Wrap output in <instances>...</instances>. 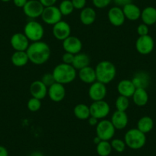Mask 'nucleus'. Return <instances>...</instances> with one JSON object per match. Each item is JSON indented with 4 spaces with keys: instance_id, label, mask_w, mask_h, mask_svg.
Instances as JSON below:
<instances>
[{
    "instance_id": "nucleus-14",
    "label": "nucleus",
    "mask_w": 156,
    "mask_h": 156,
    "mask_svg": "<svg viewBox=\"0 0 156 156\" xmlns=\"http://www.w3.org/2000/svg\"><path fill=\"white\" fill-rule=\"evenodd\" d=\"M52 34L57 40L63 41L67 37L71 35L70 25L65 21H60L59 22L53 25Z\"/></svg>"
},
{
    "instance_id": "nucleus-21",
    "label": "nucleus",
    "mask_w": 156,
    "mask_h": 156,
    "mask_svg": "<svg viewBox=\"0 0 156 156\" xmlns=\"http://www.w3.org/2000/svg\"><path fill=\"white\" fill-rule=\"evenodd\" d=\"M122 9L124 15H125L126 19L134 22V21H137L140 19L142 10L137 5L134 4L133 2L124 5L123 7H122Z\"/></svg>"
},
{
    "instance_id": "nucleus-28",
    "label": "nucleus",
    "mask_w": 156,
    "mask_h": 156,
    "mask_svg": "<svg viewBox=\"0 0 156 156\" xmlns=\"http://www.w3.org/2000/svg\"><path fill=\"white\" fill-rule=\"evenodd\" d=\"M73 114L75 117L80 120H86L90 116V106L84 103H78L73 108Z\"/></svg>"
},
{
    "instance_id": "nucleus-8",
    "label": "nucleus",
    "mask_w": 156,
    "mask_h": 156,
    "mask_svg": "<svg viewBox=\"0 0 156 156\" xmlns=\"http://www.w3.org/2000/svg\"><path fill=\"white\" fill-rule=\"evenodd\" d=\"M136 49L139 54L142 55H148L153 51L154 48V41L149 34L145 36H139L136 41Z\"/></svg>"
},
{
    "instance_id": "nucleus-10",
    "label": "nucleus",
    "mask_w": 156,
    "mask_h": 156,
    "mask_svg": "<svg viewBox=\"0 0 156 156\" xmlns=\"http://www.w3.org/2000/svg\"><path fill=\"white\" fill-rule=\"evenodd\" d=\"M41 17L44 23L53 26L54 25L62 20L63 16L58 7L53 5V6L45 7Z\"/></svg>"
},
{
    "instance_id": "nucleus-41",
    "label": "nucleus",
    "mask_w": 156,
    "mask_h": 156,
    "mask_svg": "<svg viewBox=\"0 0 156 156\" xmlns=\"http://www.w3.org/2000/svg\"><path fill=\"white\" fill-rule=\"evenodd\" d=\"M116 6L123 7L124 5L133 2V0H112Z\"/></svg>"
},
{
    "instance_id": "nucleus-4",
    "label": "nucleus",
    "mask_w": 156,
    "mask_h": 156,
    "mask_svg": "<svg viewBox=\"0 0 156 156\" xmlns=\"http://www.w3.org/2000/svg\"><path fill=\"white\" fill-rule=\"evenodd\" d=\"M146 134L141 132L137 128L130 129L124 136V141L127 147L133 150L143 148L146 143Z\"/></svg>"
},
{
    "instance_id": "nucleus-30",
    "label": "nucleus",
    "mask_w": 156,
    "mask_h": 156,
    "mask_svg": "<svg viewBox=\"0 0 156 156\" xmlns=\"http://www.w3.org/2000/svg\"><path fill=\"white\" fill-rule=\"evenodd\" d=\"M97 152L99 156H109L112 151L109 141H100L97 145Z\"/></svg>"
},
{
    "instance_id": "nucleus-6",
    "label": "nucleus",
    "mask_w": 156,
    "mask_h": 156,
    "mask_svg": "<svg viewBox=\"0 0 156 156\" xmlns=\"http://www.w3.org/2000/svg\"><path fill=\"white\" fill-rule=\"evenodd\" d=\"M115 129L110 120L103 119L99 121L96 126V134L101 140L109 141L113 139L115 133Z\"/></svg>"
},
{
    "instance_id": "nucleus-12",
    "label": "nucleus",
    "mask_w": 156,
    "mask_h": 156,
    "mask_svg": "<svg viewBox=\"0 0 156 156\" xmlns=\"http://www.w3.org/2000/svg\"><path fill=\"white\" fill-rule=\"evenodd\" d=\"M62 48L65 52L76 55L81 52L83 43L79 37L70 35L62 41Z\"/></svg>"
},
{
    "instance_id": "nucleus-44",
    "label": "nucleus",
    "mask_w": 156,
    "mask_h": 156,
    "mask_svg": "<svg viewBox=\"0 0 156 156\" xmlns=\"http://www.w3.org/2000/svg\"><path fill=\"white\" fill-rule=\"evenodd\" d=\"M0 156H9L8 150L2 145H0Z\"/></svg>"
},
{
    "instance_id": "nucleus-3",
    "label": "nucleus",
    "mask_w": 156,
    "mask_h": 156,
    "mask_svg": "<svg viewBox=\"0 0 156 156\" xmlns=\"http://www.w3.org/2000/svg\"><path fill=\"white\" fill-rule=\"evenodd\" d=\"M97 80L108 84L115 79L116 76V67L109 61H102L97 64L95 67Z\"/></svg>"
},
{
    "instance_id": "nucleus-24",
    "label": "nucleus",
    "mask_w": 156,
    "mask_h": 156,
    "mask_svg": "<svg viewBox=\"0 0 156 156\" xmlns=\"http://www.w3.org/2000/svg\"><path fill=\"white\" fill-rule=\"evenodd\" d=\"M142 23L148 26L154 25L156 23V9L153 6H147L142 10L141 17Z\"/></svg>"
},
{
    "instance_id": "nucleus-39",
    "label": "nucleus",
    "mask_w": 156,
    "mask_h": 156,
    "mask_svg": "<svg viewBox=\"0 0 156 156\" xmlns=\"http://www.w3.org/2000/svg\"><path fill=\"white\" fill-rule=\"evenodd\" d=\"M74 55L73 54L68 53V52H64V55H62V63L67 64H72L74 58Z\"/></svg>"
},
{
    "instance_id": "nucleus-33",
    "label": "nucleus",
    "mask_w": 156,
    "mask_h": 156,
    "mask_svg": "<svg viewBox=\"0 0 156 156\" xmlns=\"http://www.w3.org/2000/svg\"><path fill=\"white\" fill-rule=\"evenodd\" d=\"M110 143L112 149L118 153L123 152L126 148L125 141L120 139H112Z\"/></svg>"
},
{
    "instance_id": "nucleus-34",
    "label": "nucleus",
    "mask_w": 156,
    "mask_h": 156,
    "mask_svg": "<svg viewBox=\"0 0 156 156\" xmlns=\"http://www.w3.org/2000/svg\"><path fill=\"white\" fill-rule=\"evenodd\" d=\"M27 108L31 112H37L41 108V101L39 99L31 97L27 103Z\"/></svg>"
},
{
    "instance_id": "nucleus-9",
    "label": "nucleus",
    "mask_w": 156,
    "mask_h": 156,
    "mask_svg": "<svg viewBox=\"0 0 156 156\" xmlns=\"http://www.w3.org/2000/svg\"><path fill=\"white\" fill-rule=\"evenodd\" d=\"M44 7L39 2V0H28L23 7V12L28 19L34 20L41 17Z\"/></svg>"
},
{
    "instance_id": "nucleus-31",
    "label": "nucleus",
    "mask_w": 156,
    "mask_h": 156,
    "mask_svg": "<svg viewBox=\"0 0 156 156\" xmlns=\"http://www.w3.org/2000/svg\"><path fill=\"white\" fill-rule=\"evenodd\" d=\"M58 9L63 16H70L74 10L71 0H62L58 6Z\"/></svg>"
},
{
    "instance_id": "nucleus-23",
    "label": "nucleus",
    "mask_w": 156,
    "mask_h": 156,
    "mask_svg": "<svg viewBox=\"0 0 156 156\" xmlns=\"http://www.w3.org/2000/svg\"><path fill=\"white\" fill-rule=\"evenodd\" d=\"M97 19V12L96 10L92 7H85L80 10V20L83 25H93Z\"/></svg>"
},
{
    "instance_id": "nucleus-2",
    "label": "nucleus",
    "mask_w": 156,
    "mask_h": 156,
    "mask_svg": "<svg viewBox=\"0 0 156 156\" xmlns=\"http://www.w3.org/2000/svg\"><path fill=\"white\" fill-rule=\"evenodd\" d=\"M52 73L55 81L63 85L68 84L73 82L77 75L76 70L72 66V64L64 63H61L55 66Z\"/></svg>"
},
{
    "instance_id": "nucleus-19",
    "label": "nucleus",
    "mask_w": 156,
    "mask_h": 156,
    "mask_svg": "<svg viewBox=\"0 0 156 156\" xmlns=\"http://www.w3.org/2000/svg\"><path fill=\"white\" fill-rule=\"evenodd\" d=\"M131 80L136 88H142V89L146 90L150 84L151 78H150V75L146 71L140 70V71L136 72L133 75Z\"/></svg>"
},
{
    "instance_id": "nucleus-25",
    "label": "nucleus",
    "mask_w": 156,
    "mask_h": 156,
    "mask_svg": "<svg viewBox=\"0 0 156 156\" xmlns=\"http://www.w3.org/2000/svg\"><path fill=\"white\" fill-rule=\"evenodd\" d=\"M133 101L135 105L137 106H144L148 103V94L145 89H142V88H136L133 94Z\"/></svg>"
},
{
    "instance_id": "nucleus-29",
    "label": "nucleus",
    "mask_w": 156,
    "mask_h": 156,
    "mask_svg": "<svg viewBox=\"0 0 156 156\" xmlns=\"http://www.w3.org/2000/svg\"><path fill=\"white\" fill-rule=\"evenodd\" d=\"M29 61L26 51H15L11 57V62L17 67H22Z\"/></svg>"
},
{
    "instance_id": "nucleus-45",
    "label": "nucleus",
    "mask_w": 156,
    "mask_h": 156,
    "mask_svg": "<svg viewBox=\"0 0 156 156\" xmlns=\"http://www.w3.org/2000/svg\"><path fill=\"white\" fill-rule=\"evenodd\" d=\"M29 156H44L42 152L39 151H34L29 154Z\"/></svg>"
},
{
    "instance_id": "nucleus-37",
    "label": "nucleus",
    "mask_w": 156,
    "mask_h": 156,
    "mask_svg": "<svg viewBox=\"0 0 156 156\" xmlns=\"http://www.w3.org/2000/svg\"><path fill=\"white\" fill-rule=\"evenodd\" d=\"M136 31H137V34H139V36L148 35V32H149V28H148V25L142 23L138 25L137 28H136Z\"/></svg>"
},
{
    "instance_id": "nucleus-7",
    "label": "nucleus",
    "mask_w": 156,
    "mask_h": 156,
    "mask_svg": "<svg viewBox=\"0 0 156 156\" xmlns=\"http://www.w3.org/2000/svg\"><path fill=\"white\" fill-rule=\"evenodd\" d=\"M90 115L97 118L99 120L105 119L110 112V106L106 101L100 100L94 101L90 106Z\"/></svg>"
},
{
    "instance_id": "nucleus-5",
    "label": "nucleus",
    "mask_w": 156,
    "mask_h": 156,
    "mask_svg": "<svg viewBox=\"0 0 156 156\" xmlns=\"http://www.w3.org/2000/svg\"><path fill=\"white\" fill-rule=\"evenodd\" d=\"M24 34L31 42L41 41L44 35V29L40 22L35 20H30L24 27Z\"/></svg>"
},
{
    "instance_id": "nucleus-32",
    "label": "nucleus",
    "mask_w": 156,
    "mask_h": 156,
    "mask_svg": "<svg viewBox=\"0 0 156 156\" xmlns=\"http://www.w3.org/2000/svg\"><path fill=\"white\" fill-rule=\"evenodd\" d=\"M129 98H127L123 96L119 95L115 100V106L116 108V110L126 112L129 107Z\"/></svg>"
},
{
    "instance_id": "nucleus-15",
    "label": "nucleus",
    "mask_w": 156,
    "mask_h": 156,
    "mask_svg": "<svg viewBox=\"0 0 156 156\" xmlns=\"http://www.w3.org/2000/svg\"><path fill=\"white\" fill-rule=\"evenodd\" d=\"M107 17L109 23L115 27L122 26L125 23L126 17L122 7L115 5L109 9L107 13Z\"/></svg>"
},
{
    "instance_id": "nucleus-18",
    "label": "nucleus",
    "mask_w": 156,
    "mask_h": 156,
    "mask_svg": "<svg viewBox=\"0 0 156 156\" xmlns=\"http://www.w3.org/2000/svg\"><path fill=\"white\" fill-rule=\"evenodd\" d=\"M110 121L115 129L122 130L128 126L129 117L126 112L116 110L112 113Z\"/></svg>"
},
{
    "instance_id": "nucleus-27",
    "label": "nucleus",
    "mask_w": 156,
    "mask_h": 156,
    "mask_svg": "<svg viewBox=\"0 0 156 156\" xmlns=\"http://www.w3.org/2000/svg\"><path fill=\"white\" fill-rule=\"evenodd\" d=\"M154 120L148 115H144L138 120L136 128L145 134L150 133L154 128Z\"/></svg>"
},
{
    "instance_id": "nucleus-40",
    "label": "nucleus",
    "mask_w": 156,
    "mask_h": 156,
    "mask_svg": "<svg viewBox=\"0 0 156 156\" xmlns=\"http://www.w3.org/2000/svg\"><path fill=\"white\" fill-rule=\"evenodd\" d=\"M39 2L42 4L43 6L45 8V7H49V6H53L56 4V2H58V0H39Z\"/></svg>"
},
{
    "instance_id": "nucleus-11",
    "label": "nucleus",
    "mask_w": 156,
    "mask_h": 156,
    "mask_svg": "<svg viewBox=\"0 0 156 156\" xmlns=\"http://www.w3.org/2000/svg\"><path fill=\"white\" fill-rule=\"evenodd\" d=\"M106 94L107 88L106 84L97 80L90 84L88 90V96L93 102L103 100L106 98Z\"/></svg>"
},
{
    "instance_id": "nucleus-13",
    "label": "nucleus",
    "mask_w": 156,
    "mask_h": 156,
    "mask_svg": "<svg viewBox=\"0 0 156 156\" xmlns=\"http://www.w3.org/2000/svg\"><path fill=\"white\" fill-rule=\"evenodd\" d=\"M10 44L15 51H26L30 44V41L24 33L17 32L12 35Z\"/></svg>"
},
{
    "instance_id": "nucleus-26",
    "label": "nucleus",
    "mask_w": 156,
    "mask_h": 156,
    "mask_svg": "<svg viewBox=\"0 0 156 156\" xmlns=\"http://www.w3.org/2000/svg\"><path fill=\"white\" fill-rule=\"evenodd\" d=\"M90 64V58L88 55L85 53L76 54L74 55L73 61L72 63V66L76 69V70H79L80 69H83L84 67H88Z\"/></svg>"
},
{
    "instance_id": "nucleus-43",
    "label": "nucleus",
    "mask_w": 156,
    "mask_h": 156,
    "mask_svg": "<svg viewBox=\"0 0 156 156\" xmlns=\"http://www.w3.org/2000/svg\"><path fill=\"white\" fill-rule=\"evenodd\" d=\"M87 120H88V123H89V125L91 126L96 127V126H97L99 122V119H97V118H95V117L91 116V115L89 117V119H88Z\"/></svg>"
},
{
    "instance_id": "nucleus-36",
    "label": "nucleus",
    "mask_w": 156,
    "mask_h": 156,
    "mask_svg": "<svg viewBox=\"0 0 156 156\" xmlns=\"http://www.w3.org/2000/svg\"><path fill=\"white\" fill-rule=\"evenodd\" d=\"M112 0H92L93 5L97 9H105L109 6Z\"/></svg>"
},
{
    "instance_id": "nucleus-1",
    "label": "nucleus",
    "mask_w": 156,
    "mask_h": 156,
    "mask_svg": "<svg viewBox=\"0 0 156 156\" xmlns=\"http://www.w3.org/2000/svg\"><path fill=\"white\" fill-rule=\"evenodd\" d=\"M30 62L35 65L44 64L50 59V46L42 41L31 42L26 50Z\"/></svg>"
},
{
    "instance_id": "nucleus-46",
    "label": "nucleus",
    "mask_w": 156,
    "mask_h": 156,
    "mask_svg": "<svg viewBox=\"0 0 156 156\" xmlns=\"http://www.w3.org/2000/svg\"><path fill=\"white\" fill-rule=\"evenodd\" d=\"M100 141H102V140H101V139H100V138H99V137H97V136H96V137L94 138V144H95L96 145H97V144H98L99 142H100Z\"/></svg>"
},
{
    "instance_id": "nucleus-38",
    "label": "nucleus",
    "mask_w": 156,
    "mask_h": 156,
    "mask_svg": "<svg viewBox=\"0 0 156 156\" xmlns=\"http://www.w3.org/2000/svg\"><path fill=\"white\" fill-rule=\"evenodd\" d=\"M74 9L82 10L86 7L87 0H71Z\"/></svg>"
},
{
    "instance_id": "nucleus-42",
    "label": "nucleus",
    "mask_w": 156,
    "mask_h": 156,
    "mask_svg": "<svg viewBox=\"0 0 156 156\" xmlns=\"http://www.w3.org/2000/svg\"><path fill=\"white\" fill-rule=\"evenodd\" d=\"M28 0H12L13 3L18 8H22L25 6Z\"/></svg>"
},
{
    "instance_id": "nucleus-47",
    "label": "nucleus",
    "mask_w": 156,
    "mask_h": 156,
    "mask_svg": "<svg viewBox=\"0 0 156 156\" xmlns=\"http://www.w3.org/2000/svg\"><path fill=\"white\" fill-rule=\"evenodd\" d=\"M1 1L3 2H10V1H12V0H1Z\"/></svg>"
},
{
    "instance_id": "nucleus-16",
    "label": "nucleus",
    "mask_w": 156,
    "mask_h": 156,
    "mask_svg": "<svg viewBox=\"0 0 156 156\" xmlns=\"http://www.w3.org/2000/svg\"><path fill=\"white\" fill-rule=\"evenodd\" d=\"M48 95L50 100L55 103L62 101L66 97V90L64 85L55 82L48 89Z\"/></svg>"
},
{
    "instance_id": "nucleus-17",
    "label": "nucleus",
    "mask_w": 156,
    "mask_h": 156,
    "mask_svg": "<svg viewBox=\"0 0 156 156\" xmlns=\"http://www.w3.org/2000/svg\"><path fill=\"white\" fill-rule=\"evenodd\" d=\"M48 89V87L45 86L41 80H37L30 84L29 92L31 97L41 100L47 97Z\"/></svg>"
},
{
    "instance_id": "nucleus-20",
    "label": "nucleus",
    "mask_w": 156,
    "mask_h": 156,
    "mask_svg": "<svg viewBox=\"0 0 156 156\" xmlns=\"http://www.w3.org/2000/svg\"><path fill=\"white\" fill-rule=\"evenodd\" d=\"M136 87L133 84V81L128 79H123L120 80L117 84V91L120 96L131 98L136 90Z\"/></svg>"
},
{
    "instance_id": "nucleus-35",
    "label": "nucleus",
    "mask_w": 156,
    "mask_h": 156,
    "mask_svg": "<svg viewBox=\"0 0 156 156\" xmlns=\"http://www.w3.org/2000/svg\"><path fill=\"white\" fill-rule=\"evenodd\" d=\"M41 80L42 81V83H44L45 86H47L48 87L51 86L52 84L55 83V77L53 76V73H44V75L42 76L41 77Z\"/></svg>"
},
{
    "instance_id": "nucleus-22",
    "label": "nucleus",
    "mask_w": 156,
    "mask_h": 156,
    "mask_svg": "<svg viewBox=\"0 0 156 156\" xmlns=\"http://www.w3.org/2000/svg\"><path fill=\"white\" fill-rule=\"evenodd\" d=\"M78 76L82 82L87 84H92L93 83L97 81L95 68H93L90 66L78 70Z\"/></svg>"
},
{
    "instance_id": "nucleus-48",
    "label": "nucleus",
    "mask_w": 156,
    "mask_h": 156,
    "mask_svg": "<svg viewBox=\"0 0 156 156\" xmlns=\"http://www.w3.org/2000/svg\"><path fill=\"white\" fill-rule=\"evenodd\" d=\"M155 25V28H156V23H155V25Z\"/></svg>"
}]
</instances>
